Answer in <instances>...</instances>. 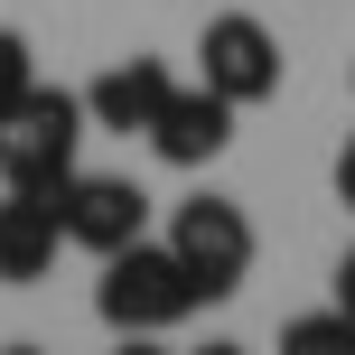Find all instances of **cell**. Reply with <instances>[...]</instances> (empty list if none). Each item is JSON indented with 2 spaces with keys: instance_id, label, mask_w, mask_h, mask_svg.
I'll use <instances>...</instances> for the list:
<instances>
[{
  "instance_id": "1",
  "label": "cell",
  "mask_w": 355,
  "mask_h": 355,
  "mask_svg": "<svg viewBox=\"0 0 355 355\" xmlns=\"http://www.w3.org/2000/svg\"><path fill=\"white\" fill-rule=\"evenodd\" d=\"M85 94L66 85H28L10 112H0V187H37L56 196L75 178V159H85Z\"/></svg>"
},
{
  "instance_id": "2",
  "label": "cell",
  "mask_w": 355,
  "mask_h": 355,
  "mask_svg": "<svg viewBox=\"0 0 355 355\" xmlns=\"http://www.w3.org/2000/svg\"><path fill=\"white\" fill-rule=\"evenodd\" d=\"M94 309H103L112 337H168V327H187L196 309H206V290L187 281V262H178L168 243H131L103 262V281H94Z\"/></svg>"
},
{
  "instance_id": "3",
  "label": "cell",
  "mask_w": 355,
  "mask_h": 355,
  "mask_svg": "<svg viewBox=\"0 0 355 355\" xmlns=\"http://www.w3.org/2000/svg\"><path fill=\"white\" fill-rule=\"evenodd\" d=\"M159 243L187 262V281L206 290V300H234V290L252 281V252H262V234H252V215L234 206V196L196 187L187 206H168V234Z\"/></svg>"
},
{
  "instance_id": "4",
  "label": "cell",
  "mask_w": 355,
  "mask_h": 355,
  "mask_svg": "<svg viewBox=\"0 0 355 355\" xmlns=\"http://www.w3.org/2000/svg\"><path fill=\"white\" fill-rule=\"evenodd\" d=\"M196 85L225 94L234 112L271 103V94H281V37H271L252 10H215L206 28H196Z\"/></svg>"
},
{
  "instance_id": "5",
  "label": "cell",
  "mask_w": 355,
  "mask_h": 355,
  "mask_svg": "<svg viewBox=\"0 0 355 355\" xmlns=\"http://www.w3.org/2000/svg\"><path fill=\"white\" fill-rule=\"evenodd\" d=\"M56 215H66V243L94 252V262H112V252H131L150 234V196H141V178H122V168H75L66 187H56Z\"/></svg>"
},
{
  "instance_id": "6",
  "label": "cell",
  "mask_w": 355,
  "mask_h": 355,
  "mask_svg": "<svg viewBox=\"0 0 355 355\" xmlns=\"http://www.w3.org/2000/svg\"><path fill=\"white\" fill-rule=\"evenodd\" d=\"M150 150H159L168 168H215L234 150V103L206 94V85H178L159 103V122H150Z\"/></svg>"
},
{
  "instance_id": "7",
  "label": "cell",
  "mask_w": 355,
  "mask_h": 355,
  "mask_svg": "<svg viewBox=\"0 0 355 355\" xmlns=\"http://www.w3.org/2000/svg\"><path fill=\"white\" fill-rule=\"evenodd\" d=\"M56 252H66V215H56V196L10 187V196H0V290L47 281V271H56Z\"/></svg>"
},
{
  "instance_id": "8",
  "label": "cell",
  "mask_w": 355,
  "mask_h": 355,
  "mask_svg": "<svg viewBox=\"0 0 355 355\" xmlns=\"http://www.w3.org/2000/svg\"><path fill=\"white\" fill-rule=\"evenodd\" d=\"M168 94H178V85H168L159 56H112V66L85 85V122H94V131H122V141H131V131L150 141V122H159Z\"/></svg>"
},
{
  "instance_id": "9",
  "label": "cell",
  "mask_w": 355,
  "mask_h": 355,
  "mask_svg": "<svg viewBox=\"0 0 355 355\" xmlns=\"http://www.w3.org/2000/svg\"><path fill=\"white\" fill-rule=\"evenodd\" d=\"M281 355H355V318H346L337 300L309 309V318H290V327H281Z\"/></svg>"
},
{
  "instance_id": "10",
  "label": "cell",
  "mask_w": 355,
  "mask_h": 355,
  "mask_svg": "<svg viewBox=\"0 0 355 355\" xmlns=\"http://www.w3.org/2000/svg\"><path fill=\"white\" fill-rule=\"evenodd\" d=\"M28 85H37V56H28V37H19V28H0V112H10Z\"/></svg>"
},
{
  "instance_id": "11",
  "label": "cell",
  "mask_w": 355,
  "mask_h": 355,
  "mask_svg": "<svg viewBox=\"0 0 355 355\" xmlns=\"http://www.w3.org/2000/svg\"><path fill=\"white\" fill-rule=\"evenodd\" d=\"M337 206L355 215V131H346V150H337Z\"/></svg>"
},
{
  "instance_id": "12",
  "label": "cell",
  "mask_w": 355,
  "mask_h": 355,
  "mask_svg": "<svg viewBox=\"0 0 355 355\" xmlns=\"http://www.w3.org/2000/svg\"><path fill=\"white\" fill-rule=\"evenodd\" d=\"M337 309L355 318V243H346V262H337Z\"/></svg>"
},
{
  "instance_id": "13",
  "label": "cell",
  "mask_w": 355,
  "mask_h": 355,
  "mask_svg": "<svg viewBox=\"0 0 355 355\" xmlns=\"http://www.w3.org/2000/svg\"><path fill=\"white\" fill-rule=\"evenodd\" d=\"M112 355H168L159 337H122V346H112Z\"/></svg>"
},
{
  "instance_id": "14",
  "label": "cell",
  "mask_w": 355,
  "mask_h": 355,
  "mask_svg": "<svg viewBox=\"0 0 355 355\" xmlns=\"http://www.w3.org/2000/svg\"><path fill=\"white\" fill-rule=\"evenodd\" d=\"M196 355H252V346H234V337H215V346H196Z\"/></svg>"
},
{
  "instance_id": "15",
  "label": "cell",
  "mask_w": 355,
  "mask_h": 355,
  "mask_svg": "<svg viewBox=\"0 0 355 355\" xmlns=\"http://www.w3.org/2000/svg\"><path fill=\"white\" fill-rule=\"evenodd\" d=\"M10 355H37V346H10Z\"/></svg>"
}]
</instances>
